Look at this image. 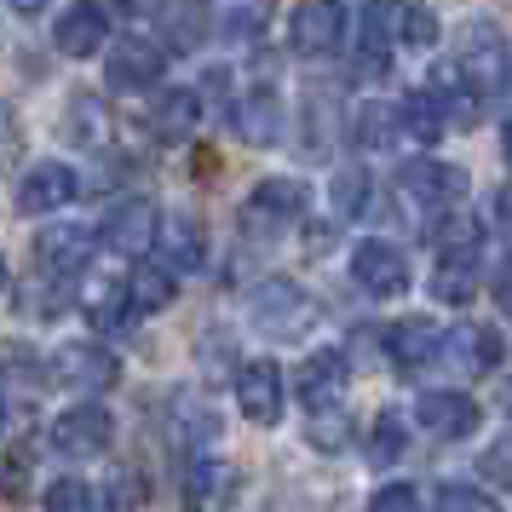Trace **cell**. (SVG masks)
<instances>
[{"label":"cell","mask_w":512,"mask_h":512,"mask_svg":"<svg viewBox=\"0 0 512 512\" xmlns=\"http://www.w3.org/2000/svg\"><path fill=\"white\" fill-rule=\"evenodd\" d=\"M104 41H110V12L98 0H75L70 12L52 24V47L64 52V58H93Z\"/></svg>","instance_id":"13"},{"label":"cell","mask_w":512,"mask_h":512,"mask_svg":"<svg viewBox=\"0 0 512 512\" xmlns=\"http://www.w3.org/2000/svg\"><path fill=\"white\" fill-rule=\"evenodd\" d=\"M495 300H501V311L512 317V259L501 265V271H495Z\"/></svg>","instance_id":"45"},{"label":"cell","mask_w":512,"mask_h":512,"mask_svg":"<svg viewBox=\"0 0 512 512\" xmlns=\"http://www.w3.org/2000/svg\"><path fill=\"white\" fill-rule=\"evenodd\" d=\"M236 409L254 420V426L282 420V369H277V363L254 357V363H242V369H236Z\"/></svg>","instance_id":"12"},{"label":"cell","mask_w":512,"mask_h":512,"mask_svg":"<svg viewBox=\"0 0 512 512\" xmlns=\"http://www.w3.org/2000/svg\"><path fill=\"white\" fill-rule=\"evenodd\" d=\"M24 472H29V455H6V461H0V495H6V501L24 495Z\"/></svg>","instance_id":"42"},{"label":"cell","mask_w":512,"mask_h":512,"mask_svg":"<svg viewBox=\"0 0 512 512\" xmlns=\"http://www.w3.org/2000/svg\"><path fill=\"white\" fill-rule=\"evenodd\" d=\"M351 386V357L346 351H317L311 363L300 369V403L305 409H340V397Z\"/></svg>","instance_id":"16"},{"label":"cell","mask_w":512,"mask_h":512,"mask_svg":"<svg viewBox=\"0 0 512 512\" xmlns=\"http://www.w3.org/2000/svg\"><path fill=\"white\" fill-rule=\"evenodd\" d=\"M369 512H420L415 501V484H386L369 495Z\"/></svg>","instance_id":"41"},{"label":"cell","mask_w":512,"mask_h":512,"mask_svg":"<svg viewBox=\"0 0 512 512\" xmlns=\"http://www.w3.org/2000/svg\"><path fill=\"white\" fill-rule=\"evenodd\" d=\"M6 282H12V277H6V259H0V294H6Z\"/></svg>","instance_id":"50"},{"label":"cell","mask_w":512,"mask_h":512,"mask_svg":"<svg viewBox=\"0 0 512 512\" xmlns=\"http://www.w3.org/2000/svg\"><path fill=\"white\" fill-rule=\"evenodd\" d=\"M196 121H202L196 87H167V93H156V104H150V133L167 139V144H185L190 133H196Z\"/></svg>","instance_id":"18"},{"label":"cell","mask_w":512,"mask_h":512,"mask_svg":"<svg viewBox=\"0 0 512 512\" xmlns=\"http://www.w3.org/2000/svg\"><path fill=\"white\" fill-rule=\"evenodd\" d=\"M346 438H351V420L340 415V409L311 415V443H317V449H328V455H334V449H346Z\"/></svg>","instance_id":"38"},{"label":"cell","mask_w":512,"mask_h":512,"mask_svg":"<svg viewBox=\"0 0 512 512\" xmlns=\"http://www.w3.org/2000/svg\"><path fill=\"white\" fill-rule=\"evenodd\" d=\"M41 507L47 512H104V495L93 484H81V478H52Z\"/></svg>","instance_id":"34"},{"label":"cell","mask_w":512,"mask_h":512,"mask_svg":"<svg viewBox=\"0 0 512 512\" xmlns=\"http://www.w3.org/2000/svg\"><path fill=\"white\" fill-rule=\"evenodd\" d=\"M81 305H87V323L104 328V334L121 328V323H127V311H133V305H127V282H93Z\"/></svg>","instance_id":"29"},{"label":"cell","mask_w":512,"mask_h":512,"mask_svg":"<svg viewBox=\"0 0 512 512\" xmlns=\"http://www.w3.org/2000/svg\"><path fill=\"white\" fill-rule=\"evenodd\" d=\"M340 35H346L340 0H300L294 18H288V47L300 52V58H328V52L340 47Z\"/></svg>","instance_id":"6"},{"label":"cell","mask_w":512,"mask_h":512,"mask_svg":"<svg viewBox=\"0 0 512 512\" xmlns=\"http://www.w3.org/2000/svg\"><path fill=\"white\" fill-rule=\"evenodd\" d=\"M0 432H6V397H0Z\"/></svg>","instance_id":"51"},{"label":"cell","mask_w":512,"mask_h":512,"mask_svg":"<svg viewBox=\"0 0 512 512\" xmlns=\"http://www.w3.org/2000/svg\"><path fill=\"white\" fill-rule=\"evenodd\" d=\"M12 127H18V121H12V110H6V104H0V156H6V150H12V139H18V133H12Z\"/></svg>","instance_id":"46"},{"label":"cell","mask_w":512,"mask_h":512,"mask_svg":"<svg viewBox=\"0 0 512 512\" xmlns=\"http://www.w3.org/2000/svg\"><path fill=\"white\" fill-rule=\"evenodd\" d=\"M443 357H455V369H472V374H489L501 363V334L489 323H461L449 340H443Z\"/></svg>","instance_id":"21"},{"label":"cell","mask_w":512,"mask_h":512,"mask_svg":"<svg viewBox=\"0 0 512 512\" xmlns=\"http://www.w3.org/2000/svg\"><path fill=\"white\" fill-rule=\"evenodd\" d=\"M116 443V415L104 409V403H75V409H64V415L52 420V449L58 455H104Z\"/></svg>","instance_id":"4"},{"label":"cell","mask_w":512,"mask_h":512,"mask_svg":"<svg viewBox=\"0 0 512 512\" xmlns=\"http://www.w3.org/2000/svg\"><path fill=\"white\" fill-rule=\"evenodd\" d=\"M305 202H311V190H305L300 179H259L254 196L242 202V231L248 236L282 231V225H294L305 213Z\"/></svg>","instance_id":"2"},{"label":"cell","mask_w":512,"mask_h":512,"mask_svg":"<svg viewBox=\"0 0 512 512\" xmlns=\"http://www.w3.org/2000/svg\"><path fill=\"white\" fill-rule=\"evenodd\" d=\"M213 432H219L213 415H196V409H179V415H173V438L179 443H208Z\"/></svg>","instance_id":"40"},{"label":"cell","mask_w":512,"mask_h":512,"mask_svg":"<svg viewBox=\"0 0 512 512\" xmlns=\"http://www.w3.org/2000/svg\"><path fill=\"white\" fill-rule=\"evenodd\" d=\"M231 495H236V472L225 461L190 455V461L179 466V501H185V512H213V507H225Z\"/></svg>","instance_id":"10"},{"label":"cell","mask_w":512,"mask_h":512,"mask_svg":"<svg viewBox=\"0 0 512 512\" xmlns=\"http://www.w3.org/2000/svg\"><path fill=\"white\" fill-rule=\"evenodd\" d=\"M41 6H47V0H12V12H24V18H35Z\"/></svg>","instance_id":"47"},{"label":"cell","mask_w":512,"mask_h":512,"mask_svg":"<svg viewBox=\"0 0 512 512\" xmlns=\"http://www.w3.org/2000/svg\"><path fill=\"white\" fill-rule=\"evenodd\" d=\"M403 449H409V426H403V415L397 409H380L369 426V438H363V461L369 466H392L403 461Z\"/></svg>","instance_id":"26"},{"label":"cell","mask_w":512,"mask_h":512,"mask_svg":"<svg viewBox=\"0 0 512 512\" xmlns=\"http://www.w3.org/2000/svg\"><path fill=\"white\" fill-rule=\"evenodd\" d=\"M150 12H156V41L179 52L202 47V35H208V6L202 0H156Z\"/></svg>","instance_id":"19"},{"label":"cell","mask_w":512,"mask_h":512,"mask_svg":"<svg viewBox=\"0 0 512 512\" xmlns=\"http://www.w3.org/2000/svg\"><path fill=\"white\" fill-rule=\"evenodd\" d=\"M173 294H179V277L167 271V265H139L133 277H127V305L133 311H167L173 305Z\"/></svg>","instance_id":"25"},{"label":"cell","mask_w":512,"mask_h":512,"mask_svg":"<svg viewBox=\"0 0 512 512\" xmlns=\"http://www.w3.org/2000/svg\"><path fill=\"white\" fill-rule=\"evenodd\" d=\"M432 242H438L443 259H472L478 254V242H484V231H478V219H466V213H443L438 231H432Z\"/></svg>","instance_id":"31"},{"label":"cell","mask_w":512,"mask_h":512,"mask_svg":"<svg viewBox=\"0 0 512 512\" xmlns=\"http://www.w3.org/2000/svg\"><path fill=\"white\" fill-rule=\"evenodd\" d=\"M81 196V179H75L70 162H41L24 173V185H18V208L24 213H58L64 202Z\"/></svg>","instance_id":"15"},{"label":"cell","mask_w":512,"mask_h":512,"mask_svg":"<svg viewBox=\"0 0 512 512\" xmlns=\"http://www.w3.org/2000/svg\"><path fill=\"white\" fill-rule=\"evenodd\" d=\"M116 374H121V363L104 346H93V340H70L52 357V380H64L75 392H104V386H116Z\"/></svg>","instance_id":"9"},{"label":"cell","mask_w":512,"mask_h":512,"mask_svg":"<svg viewBox=\"0 0 512 512\" xmlns=\"http://www.w3.org/2000/svg\"><path fill=\"white\" fill-rule=\"evenodd\" d=\"M397 18H403V0H369L363 6V52H386L397 41Z\"/></svg>","instance_id":"33"},{"label":"cell","mask_w":512,"mask_h":512,"mask_svg":"<svg viewBox=\"0 0 512 512\" xmlns=\"http://www.w3.org/2000/svg\"><path fill=\"white\" fill-rule=\"evenodd\" d=\"M386 346H392V363L397 369H432L443 357V334L432 323H397V328H386Z\"/></svg>","instance_id":"22"},{"label":"cell","mask_w":512,"mask_h":512,"mask_svg":"<svg viewBox=\"0 0 512 512\" xmlns=\"http://www.w3.org/2000/svg\"><path fill=\"white\" fill-rule=\"evenodd\" d=\"M328 190H334V208L346 213V219H351V213H363V208H369V196H374L369 173H357V167L334 173V185H328Z\"/></svg>","instance_id":"36"},{"label":"cell","mask_w":512,"mask_h":512,"mask_svg":"<svg viewBox=\"0 0 512 512\" xmlns=\"http://www.w3.org/2000/svg\"><path fill=\"white\" fill-rule=\"evenodd\" d=\"M104 127H110L104 104H98L93 93H75L70 110H64V139L70 144H104Z\"/></svg>","instance_id":"28"},{"label":"cell","mask_w":512,"mask_h":512,"mask_svg":"<svg viewBox=\"0 0 512 512\" xmlns=\"http://www.w3.org/2000/svg\"><path fill=\"white\" fill-rule=\"evenodd\" d=\"M156 242H162V254H167V271H202V259H208V231L196 219H185V213H173L156 231Z\"/></svg>","instance_id":"23"},{"label":"cell","mask_w":512,"mask_h":512,"mask_svg":"<svg viewBox=\"0 0 512 512\" xmlns=\"http://www.w3.org/2000/svg\"><path fill=\"white\" fill-rule=\"evenodd\" d=\"M397 41H403V47H432V41H438V12H432V6H403Z\"/></svg>","instance_id":"37"},{"label":"cell","mask_w":512,"mask_h":512,"mask_svg":"<svg viewBox=\"0 0 512 512\" xmlns=\"http://www.w3.org/2000/svg\"><path fill=\"white\" fill-rule=\"evenodd\" d=\"M501 409L512 415V374H507V386H501Z\"/></svg>","instance_id":"49"},{"label":"cell","mask_w":512,"mask_h":512,"mask_svg":"<svg viewBox=\"0 0 512 512\" xmlns=\"http://www.w3.org/2000/svg\"><path fill=\"white\" fill-rule=\"evenodd\" d=\"M455 70H461V81L478 98L501 93V87L512 81V52H507V41H501L489 24H478V29H472V41L461 47V58H455Z\"/></svg>","instance_id":"5"},{"label":"cell","mask_w":512,"mask_h":512,"mask_svg":"<svg viewBox=\"0 0 512 512\" xmlns=\"http://www.w3.org/2000/svg\"><path fill=\"white\" fill-rule=\"evenodd\" d=\"M501 162L512 167V121H507V127H501Z\"/></svg>","instance_id":"48"},{"label":"cell","mask_w":512,"mask_h":512,"mask_svg":"<svg viewBox=\"0 0 512 512\" xmlns=\"http://www.w3.org/2000/svg\"><path fill=\"white\" fill-rule=\"evenodd\" d=\"M415 426L432 432V438H443V443H461V438H472V432L484 426V409H478L466 392H426L415 403Z\"/></svg>","instance_id":"8"},{"label":"cell","mask_w":512,"mask_h":512,"mask_svg":"<svg viewBox=\"0 0 512 512\" xmlns=\"http://www.w3.org/2000/svg\"><path fill=\"white\" fill-rule=\"evenodd\" d=\"M397 133H409L415 144H438L449 133V121H443V104L432 87H415V93L397 104Z\"/></svg>","instance_id":"24"},{"label":"cell","mask_w":512,"mask_h":512,"mask_svg":"<svg viewBox=\"0 0 512 512\" xmlns=\"http://www.w3.org/2000/svg\"><path fill=\"white\" fill-rule=\"evenodd\" d=\"M24 311H29V317H47V323H52V317L64 311V288H47V294L35 288V294H29V300H24Z\"/></svg>","instance_id":"43"},{"label":"cell","mask_w":512,"mask_h":512,"mask_svg":"<svg viewBox=\"0 0 512 512\" xmlns=\"http://www.w3.org/2000/svg\"><path fill=\"white\" fill-rule=\"evenodd\" d=\"M87 254H93V231H87V225H47V231L35 236V259L47 265V277L81 271Z\"/></svg>","instance_id":"17"},{"label":"cell","mask_w":512,"mask_h":512,"mask_svg":"<svg viewBox=\"0 0 512 512\" xmlns=\"http://www.w3.org/2000/svg\"><path fill=\"white\" fill-rule=\"evenodd\" d=\"M432 294L443 305H472L478 300V271H472V259H438V271H432Z\"/></svg>","instance_id":"27"},{"label":"cell","mask_w":512,"mask_h":512,"mask_svg":"<svg viewBox=\"0 0 512 512\" xmlns=\"http://www.w3.org/2000/svg\"><path fill=\"white\" fill-rule=\"evenodd\" d=\"M236 133L248 144H271L282 133V98H277V87H248V93L236 98Z\"/></svg>","instance_id":"20"},{"label":"cell","mask_w":512,"mask_h":512,"mask_svg":"<svg viewBox=\"0 0 512 512\" xmlns=\"http://www.w3.org/2000/svg\"><path fill=\"white\" fill-rule=\"evenodd\" d=\"M478 466H484V478H489V484L512 489V432H507V438H495V443H489L484 455H478Z\"/></svg>","instance_id":"39"},{"label":"cell","mask_w":512,"mask_h":512,"mask_svg":"<svg viewBox=\"0 0 512 512\" xmlns=\"http://www.w3.org/2000/svg\"><path fill=\"white\" fill-rule=\"evenodd\" d=\"M397 185H403V196L420 202V208H455V202H466V173L449 167V162H432V156L403 162L397 167Z\"/></svg>","instance_id":"7"},{"label":"cell","mask_w":512,"mask_h":512,"mask_svg":"<svg viewBox=\"0 0 512 512\" xmlns=\"http://www.w3.org/2000/svg\"><path fill=\"white\" fill-rule=\"evenodd\" d=\"M397 133V110H386V104H357L351 110V144L357 150H380V144H392Z\"/></svg>","instance_id":"30"},{"label":"cell","mask_w":512,"mask_h":512,"mask_svg":"<svg viewBox=\"0 0 512 512\" xmlns=\"http://www.w3.org/2000/svg\"><path fill=\"white\" fill-rule=\"evenodd\" d=\"M167 70V52L156 41H116L110 47V64H104V81L116 87V93H139V87H156Z\"/></svg>","instance_id":"11"},{"label":"cell","mask_w":512,"mask_h":512,"mask_svg":"<svg viewBox=\"0 0 512 512\" xmlns=\"http://www.w3.org/2000/svg\"><path fill=\"white\" fill-rule=\"evenodd\" d=\"M351 277H357V288H369L374 300H397V294H409V282H415L403 248H397V242H380V236H369V242L351 248Z\"/></svg>","instance_id":"3"},{"label":"cell","mask_w":512,"mask_h":512,"mask_svg":"<svg viewBox=\"0 0 512 512\" xmlns=\"http://www.w3.org/2000/svg\"><path fill=\"white\" fill-rule=\"evenodd\" d=\"M98 495H104V512H144L150 484H144L139 466H116V472H110V484L98 489Z\"/></svg>","instance_id":"32"},{"label":"cell","mask_w":512,"mask_h":512,"mask_svg":"<svg viewBox=\"0 0 512 512\" xmlns=\"http://www.w3.org/2000/svg\"><path fill=\"white\" fill-rule=\"evenodd\" d=\"M6 357H12V363H6V374H12V380H29V386H35V380H41V369H29V363H35V357H29L24 346H12V351H6Z\"/></svg>","instance_id":"44"},{"label":"cell","mask_w":512,"mask_h":512,"mask_svg":"<svg viewBox=\"0 0 512 512\" xmlns=\"http://www.w3.org/2000/svg\"><path fill=\"white\" fill-rule=\"evenodd\" d=\"M432 512H501V501H489L472 484H438L432 489Z\"/></svg>","instance_id":"35"},{"label":"cell","mask_w":512,"mask_h":512,"mask_svg":"<svg viewBox=\"0 0 512 512\" xmlns=\"http://www.w3.org/2000/svg\"><path fill=\"white\" fill-rule=\"evenodd\" d=\"M162 213H156V202H144V196H133V202H121L116 213H110V225L98 231V242L104 248H116V254H127V259H139L144 248H156V225Z\"/></svg>","instance_id":"14"},{"label":"cell","mask_w":512,"mask_h":512,"mask_svg":"<svg viewBox=\"0 0 512 512\" xmlns=\"http://www.w3.org/2000/svg\"><path fill=\"white\" fill-rule=\"evenodd\" d=\"M248 317H254L259 334H271L277 346H288V340H305V334H311L317 300H311L294 277H271L248 294Z\"/></svg>","instance_id":"1"}]
</instances>
